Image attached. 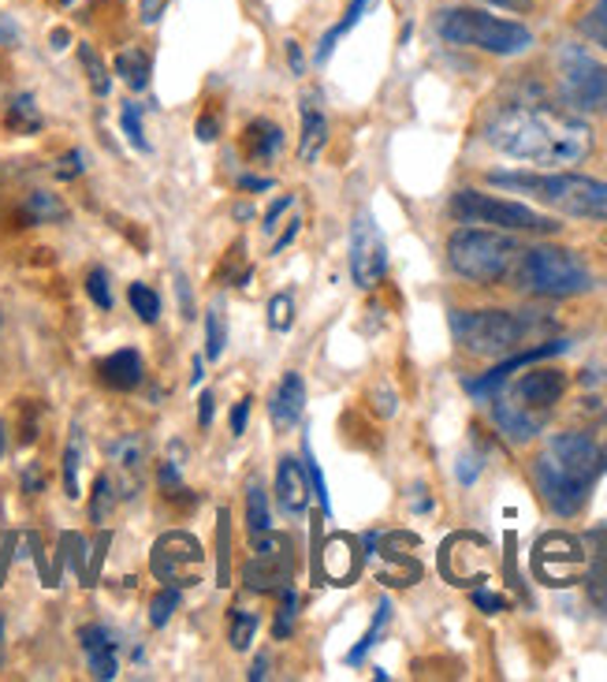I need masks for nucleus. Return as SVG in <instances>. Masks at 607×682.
I'll return each mask as SVG.
<instances>
[{
  "mask_svg": "<svg viewBox=\"0 0 607 682\" xmlns=\"http://www.w3.org/2000/svg\"><path fill=\"white\" fill-rule=\"evenodd\" d=\"M485 142L526 165H578L593 149V127L578 112L545 101H510L485 123Z\"/></svg>",
  "mask_w": 607,
  "mask_h": 682,
  "instance_id": "f257e3e1",
  "label": "nucleus"
},
{
  "mask_svg": "<svg viewBox=\"0 0 607 682\" xmlns=\"http://www.w3.org/2000/svg\"><path fill=\"white\" fill-rule=\"evenodd\" d=\"M600 474V447L585 433H559L537 455L534 477L540 500L556 511L559 518H574L593 493V482Z\"/></svg>",
  "mask_w": 607,
  "mask_h": 682,
  "instance_id": "f03ea898",
  "label": "nucleus"
},
{
  "mask_svg": "<svg viewBox=\"0 0 607 682\" xmlns=\"http://www.w3.org/2000/svg\"><path fill=\"white\" fill-rule=\"evenodd\" d=\"M488 184L515 190L578 220L607 224V184L581 172H488Z\"/></svg>",
  "mask_w": 607,
  "mask_h": 682,
  "instance_id": "7ed1b4c3",
  "label": "nucleus"
},
{
  "mask_svg": "<svg viewBox=\"0 0 607 682\" xmlns=\"http://www.w3.org/2000/svg\"><path fill=\"white\" fill-rule=\"evenodd\" d=\"M563 392H567V373L563 369L537 366V369L521 373L518 380L499 388L492 399V418L499 425V433L518 444L534 441V436L545 429L551 407L563 399Z\"/></svg>",
  "mask_w": 607,
  "mask_h": 682,
  "instance_id": "20e7f679",
  "label": "nucleus"
},
{
  "mask_svg": "<svg viewBox=\"0 0 607 682\" xmlns=\"http://www.w3.org/2000/svg\"><path fill=\"white\" fill-rule=\"evenodd\" d=\"M540 328L537 317L515 310H455L451 333L477 358H510L529 347Z\"/></svg>",
  "mask_w": 607,
  "mask_h": 682,
  "instance_id": "39448f33",
  "label": "nucleus"
},
{
  "mask_svg": "<svg viewBox=\"0 0 607 682\" xmlns=\"http://www.w3.org/2000/svg\"><path fill=\"white\" fill-rule=\"evenodd\" d=\"M447 261L462 280L474 284H499L515 276L521 261V247L507 231L496 228H459L447 239Z\"/></svg>",
  "mask_w": 607,
  "mask_h": 682,
  "instance_id": "423d86ee",
  "label": "nucleus"
},
{
  "mask_svg": "<svg viewBox=\"0 0 607 682\" xmlns=\"http://www.w3.org/2000/svg\"><path fill=\"white\" fill-rule=\"evenodd\" d=\"M436 34H440L447 46L481 49V52H492V57H518V52H526L534 46L529 27L477 12V8H444V12L436 16Z\"/></svg>",
  "mask_w": 607,
  "mask_h": 682,
  "instance_id": "0eeeda50",
  "label": "nucleus"
},
{
  "mask_svg": "<svg viewBox=\"0 0 607 682\" xmlns=\"http://www.w3.org/2000/svg\"><path fill=\"white\" fill-rule=\"evenodd\" d=\"M515 280L521 291L540 298H570L585 295L593 287V273L574 250L563 247H534L521 250V261L515 269Z\"/></svg>",
  "mask_w": 607,
  "mask_h": 682,
  "instance_id": "6e6552de",
  "label": "nucleus"
},
{
  "mask_svg": "<svg viewBox=\"0 0 607 682\" xmlns=\"http://www.w3.org/2000/svg\"><path fill=\"white\" fill-rule=\"evenodd\" d=\"M447 212L459 224H485V228L496 231H526V236H556L559 231V224L545 217V212L510 198L481 195V190H455L451 201H447Z\"/></svg>",
  "mask_w": 607,
  "mask_h": 682,
  "instance_id": "1a4fd4ad",
  "label": "nucleus"
},
{
  "mask_svg": "<svg viewBox=\"0 0 607 682\" xmlns=\"http://www.w3.org/2000/svg\"><path fill=\"white\" fill-rule=\"evenodd\" d=\"M201 563H206V548L187 530H172V534L157 537L153 552H149V571L157 582L187 590V585L201 582Z\"/></svg>",
  "mask_w": 607,
  "mask_h": 682,
  "instance_id": "9d476101",
  "label": "nucleus"
},
{
  "mask_svg": "<svg viewBox=\"0 0 607 682\" xmlns=\"http://www.w3.org/2000/svg\"><path fill=\"white\" fill-rule=\"evenodd\" d=\"M563 98L578 112H607V63H596L589 52L563 49L559 57Z\"/></svg>",
  "mask_w": 607,
  "mask_h": 682,
  "instance_id": "9b49d317",
  "label": "nucleus"
},
{
  "mask_svg": "<svg viewBox=\"0 0 607 682\" xmlns=\"http://www.w3.org/2000/svg\"><path fill=\"white\" fill-rule=\"evenodd\" d=\"M388 273V243L380 236L372 212L361 209L350 224V276L358 287H377Z\"/></svg>",
  "mask_w": 607,
  "mask_h": 682,
  "instance_id": "f8f14e48",
  "label": "nucleus"
},
{
  "mask_svg": "<svg viewBox=\"0 0 607 682\" xmlns=\"http://www.w3.org/2000/svg\"><path fill=\"white\" fill-rule=\"evenodd\" d=\"M440 571L451 585H477L492 571V552L488 541L477 534H455L440 548Z\"/></svg>",
  "mask_w": 607,
  "mask_h": 682,
  "instance_id": "ddd939ff",
  "label": "nucleus"
},
{
  "mask_svg": "<svg viewBox=\"0 0 607 682\" xmlns=\"http://www.w3.org/2000/svg\"><path fill=\"white\" fill-rule=\"evenodd\" d=\"M534 574L545 585H574L585 574L581 541L570 534H548L534 548Z\"/></svg>",
  "mask_w": 607,
  "mask_h": 682,
  "instance_id": "4468645a",
  "label": "nucleus"
},
{
  "mask_svg": "<svg viewBox=\"0 0 607 682\" xmlns=\"http://www.w3.org/2000/svg\"><path fill=\"white\" fill-rule=\"evenodd\" d=\"M570 344L567 339H548V344H537V347H526V350H518V355H510V358H499L492 369L485 373V377H474V380H466V392L477 399H488V396H496L499 388L507 385L510 377H515L518 369H526V366H537V362H545L551 355H563Z\"/></svg>",
  "mask_w": 607,
  "mask_h": 682,
  "instance_id": "2eb2a0df",
  "label": "nucleus"
},
{
  "mask_svg": "<svg viewBox=\"0 0 607 682\" xmlns=\"http://www.w3.org/2000/svg\"><path fill=\"white\" fill-rule=\"evenodd\" d=\"M79 645L82 653H87V664H90V675L109 682L120 675V656H116V637L109 626L101 623H90L79 631Z\"/></svg>",
  "mask_w": 607,
  "mask_h": 682,
  "instance_id": "dca6fc26",
  "label": "nucleus"
},
{
  "mask_svg": "<svg viewBox=\"0 0 607 682\" xmlns=\"http://www.w3.org/2000/svg\"><path fill=\"white\" fill-rule=\"evenodd\" d=\"M276 504L287 518H302L306 507H310V488H306V474H302V463L283 455L276 463Z\"/></svg>",
  "mask_w": 607,
  "mask_h": 682,
  "instance_id": "f3484780",
  "label": "nucleus"
},
{
  "mask_svg": "<svg viewBox=\"0 0 607 682\" xmlns=\"http://www.w3.org/2000/svg\"><path fill=\"white\" fill-rule=\"evenodd\" d=\"M358 571H361L358 541L347 537V534L328 537V545H325V552H321V574H325V582H332V585H355Z\"/></svg>",
  "mask_w": 607,
  "mask_h": 682,
  "instance_id": "a211bd4d",
  "label": "nucleus"
},
{
  "mask_svg": "<svg viewBox=\"0 0 607 682\" xmlns=\"http://www.w3.org/2000/svg\"><path fill=\"white\" fill-rule=\"evenodd\" d=\"M302 411H306V380L298 373H283V380L276 385L269 399V418L276 429L287 433L302 422Z\"/></svg>",
  "mask_w": 607,
  "mask_h": 682,
  "instance_id": "6ab92c4d",
  "label": "nucleus"
},
{
  "mask_svg": "<svg viewBox=\"0 0 607 682\" xmlns=\"http://www.w3.org/2000/svg\"><path fill=\"white\" fill-rule=\"evenodd\" d=\"M98 373L112 392H135L138 385H142L146 366H142V355H138L135 347H123V350H112V355L98 366Z\"/></svg>",
  "mask_w": 607,
  "mask_h": 682,
  "instance_id": "aec40b11",
  "label": "nucleus"
},
{
  "mask_svg": "<svg viewBox=\"0 0 607 682\" xmlns=\"http://www.w3.org/2000/svg\"><path fill=\"white\" fill-rule=\"evenodd\" d=\"M325 142H328V120H325V112H321V105H317L314 93H306V98H302V138H298V161L314 165L317 157H321Z\"/></svg>",
  "mask_w": 607,
  "mask_h": 682,
  "instance_id": "412c9836",
  "label": "nucleus"
},
{
  "mask_svg": "<svg viewBox=\"0 0 607 682\" xmlns=\"http://www.w3.org/2000/svg\"><path fill=\"white\" fill-rule=\"evenodd\" d=\"M242 579H247L250 590L276 593V590H283V585H291V560H261V556H253V563L247 567Z\"/></svg>",
  "mask_w": 607,
  "mask_h": 682,
  "instance_id": "4be33fe9",
  "label": "nucleus"
},
{
  "mask_svg": "<svg viewBox=\"0 0 607 682\" xmlns=\"http://www.w3.org/2000/svg\"><path fill=\"white\" fill-rule=\"evenodd\" d=\"M4 123H8V131H16V135H38L46 120H41L34 93H16L4 109Z\"/></svg>",
  "mask_w": 607,
  "mask_h": 682,
  "instance_id": "5701e85b",
  "label": "nucleus"
},
{
  "mask_svg": "<svg viewBox=\"0 0 607 682\" xmlns=\"http://www.w3.org/2000/svg\"><path fill=\"white\" fill-rule=\"evenodd\" d=\"M372 4H377V0H355V4L347 8V16L339 19V23H336V27L328 30V34L321 38V46H317L314 60H317V63H328V57H332V52H336L339 41H344V38L350 34V30H355V27L361 23V16H366Z\"/></svg>",
  "mask_w": 607,
  "mask_h": 682,
  "instance_id": "b1692460",
  "label": "nucleus"
},
{
  "mask_svg": "<svg viewBox=\"0 0 607 682\" xmlns=\"http://www.w3.org/2000/svg\"><path fill=\"white\" fill-rule=\"evenodd\" d=\"M283 149V131L272 120H258L247 127V154L253 161H269Z\"/></svg>",
  "mask_w": 607,
  "mask_h": 682,
  "instance_id": "393cba45",
  "label": "nucleus"
},
{
  "mask_svg": "<svg viewBox=\"0 0 607 682\" xmlns=\"http://www.w3.org/2000/svg\"><path fill=\"white\" fill-rule=\"evenodd\" d=\"M109 455H112L116 471L131 477V488H135V477H138V471H142V463H146V444H142V436H135V433L120 436V441L109 444Z\"/></svg>",
  "mask_w": 607,
  "mask_h": 682,
  "instance_id": "a878e982",
  "label": "nucleus"
},
{
  "mask_svg": "<svg viewBox=\"0 0 607 682\" xmlns=\"http://www.w3.org/2000/svg\"><path fill=\"white\" fill-rule=\"evenodd\" d=\"M23 220L27 224H60V220H68V206H63L57 195H49V190H34L23 206Z\"/></svg>",
  "mask_w": 607,
  "mask_h": 682,
  "instance_id": "bb28decb",
  "label": "nucleus"
},
{
  "mask_svg": "<svg viewBox=\"0 0 607 682\" xmlns=\"http://www.w3.org/2000/svg\"><path fill=\"white\" fill-rule=\"evenodd\" d=\"M116 75L127 82L131 90H146L149 87V57L142 49H123V52H116Z\"/></svg>",
  "mask_w": 607,
  "mask_h": 682,
  "instance_id": "cd10ccee",
  "label": "nucleus"
},
{
  "mask_svg": "<svg viewBox=\"0 0 607 682\" xmlns=\"http://www.w3.org/2000/svg\"><path fill=\"white\" fill-rule=\"evenodd\" d=\"M258 626H261L258 612H250V609H236V612H231V620H228V642H231V649H236V653H247L250 642L258 637Z\"/></svg>",
  "mask_w": 607,
  "mask_h": 682,
  "instance_id": "c85d7f7f",
  "label": "nucleus"
},
{
  "mask_svg": "<svg viewBox=\"0 0 607 682\" xmlns=\"http://www.w3.org/2000/svg\"><path fill=\"white\" fill-rule=\"evenodd\" d=\"M231 582V515L228 507L217 511V585L228 590Z\"/></svg>",
  "mask_w": 607,
  "mask_h": 682,
  "instance_id": "c756f323",
  "label": "nucleus"
},
{
  "mask_svg": "<svg viewBox=\"0 0 607 682\" xmlns=\"http://www.w3.org/2000/svg\"><path fill=\"white\" fill-rule=\"evenodd\" d=\"M79 60H82V68H87L90 90L98 93V98H109V90H112V75H109V68H105V60L98 57V49L82 41V46H79Z\"/></svg>",
  "mask_w": 607,
  "mask_h": 682,
  "instance_id": "7c9ffc66",
  "label": "nucleus"
},
{
  "mask_svg": "<svg viewBox=\"0 0 607 682\" xmlns=\"http://www.w3.org/2000/svg\"><path fill=\"white\" fill-rule=\"evenodd\" d=\"M127 303H131V310L142 317L146 325H157V317H161V295H157L153 287H146V284L127 287Z\"/></svg>",
  "mask_w": 607,
  "mask_h": 682,
  "instance_id": "2f4dec72",
  "label": "nucleus"
},
{
  "mask_svg": "<svg viewBox=\"0 0 607 682\" xmlns=\"http://www.w3.org/2000/svg\"><path fill=\"white\" fill-rule=\"evenodd\" d=\"M120 127H123V135H127V142H131L138 154H149V138H146V127H142V105L138 101H127L123 109H120Z\"/></svg>",
  "mask_w": 607,
  "mask_h": 682,
  "instance_id": "473e14b6",
  "label": "nucleus"
},
{
  "mask_svg": "<svg viewBox=\"0 0 607 682\" xmlns=\"http://www.w3.org/2000/svg\"><path fill=\"white\" fill-rule=\"evenodd\" d=\"M388 620H391V604H388V596H385V601L377 604V620H372V626L366 631V637H361V642L347 653V664H361V660H366V653H369L372 645H377V637H380V631L388 626Z\"/></svg>",
  "mask_w": 607,
  "mask_h": 682,
  "instance_id": "72a5a7b5",
  "label": "nucleus"
},
{
  "mask_svg": "<svg viewBox=\"0 0 607 682\" xmlns=\"http://www.w3.org/2000/svg\"><path fill=\"white\" fill-rule=\"evenodd\" d=\"M79 466H82V436L74 429L71 444L63 447V488H68V500H79Z\"/></svg>",
  "mask_w": 607,
  "mask_h": 682,
  "instance_id": "f704fd0d",
  "label": "nucleus"
},
{
  "mask_svg": "<svg viewBox=\"0 0 607 682\" xmlns=\"http://www.w3.org/2000/svg\"><path fill=\"white\" fill-rule=\"evenodd\" d=\"M581 34L593 41V46H600L607 52V0H596V4L585 12L581 19Z\"/></svg>",
  "mask_w": 607,
  "mask_h": 682,
  "instance_id": "c9c22d12",
  "label": "nucleus"
},
{
  "mask_svg": "<svg viewBox=\"0 0 607 682\" xmlns=\"http://www.w3.org/2000/svg\"><path fill=\"white\" fill-rule=\"evenodd\" d=\"M247 522H250V534H265L269 530V496H265L261 485H250L247 493Z\"/></svg>",
  "mask_w": 607,
  "mask_h": 682,
  "instance_id": "e433bc0d",
  "label": "nucleus"
},
{
  "mask_svg": "<svg viewBox=\"0 0 607 682\" xmlns=\"http://www.w3.org/2000/svg\"><path fill=\"white\" fill-rule=\"evenodd\" d=\"M176 609H179V590L176 585H165V590L149 601V626H165L176 615Z\"/></svg>",
  "mask_w": 607,
  "mask_h": 682,
  "instance_id": "4c0bfd02",
  "label": "nucleus"
},
{
  "mask_svg": "<svg viewBox=\"0 0 607 682\" xmlns=\"http://www.w3.org/2000/svg\"><path fill=\"white\" fill-rule=\"evenodd\" d=\"M223 344H228V333H223L220 306H209V314H206V358H220Z\"/></svg>",
  "mask_w": 607,
  "mask_h": 682,
  "instance_id": "58836bf2",
  "label": "nucleus"
},
{
  "mask_svg": "<svg viewBox=\"0 0 607 682\" xmlns=\"http://www.w3.org/2000/svg\"><path fill=\"white\" fill-rule=\"evenodd\" d=\"M116 504V485H112V477L109 474H101L98 477V485H93V504H90V518L93 522H105V515L112 511Z\"/></svg>",
  "mask_w": 607,
  "mask_h": 682,
  "instance_id": "ea45409f",
  "label": "nucleus"
},
{
  "mask_svg": "<svg viewBox=\"0 0 607 682\" xmlns=\"http://www.w3.org/2000/svg\"><path fill=\"white\" fill-rule=\"evenodd\" d=\"M280 615H276V626H272V634H276V642H283L287 634H291V626H295V612H298V596L291 585H283L280 590Z\"/></svg>",
  "mask_w": 607,
  "mask_h": 682,
  "instance_id": "a19ab883",
  "label": "nucleus"
},
{
  "mask_svg": "<svg viewBox=\"0 0 607 682\" xmlns=\"http://www.w3.org/2000/svg\"><path fill=\"white\" fill-rule=\"evenodd\" d=\"M295 325V298L291 295H276L269 303V328L272 333H287Z\"/></svg>",
  "mask_w": 607,
  "mask_h": 682,
  "instance_id": "79ce46f5",
  "label": "nucleus"
},
{
  "mask_svg": "<svg viewBox=\"0 0 607 682\" xmlns=\"http://www.w3.org/2000/svg\"><path fill=\"white\" fill-rule=\"evenodd\" d=\"M87 295L93 298V306H101V310H112L109 273H105V269H90V276H87Z\"/></svg>",
  "mask_w": 607,
  "mask_h": 682,
  "instance_id": "37998d69",
  "label": "nucleus"
},
{
  "mask_svg": "<svg viewBox=\"0 0 607 682\" xmlns=\"http://www.w3.org/2000/svg\"><path fill=\"white\" fill-rule=\"evenodd\" d=\"M302 455H306V474H310V485L317 488V500H321V507H325V515H328V488H325V474H321V466H317V459H314V447H310V441L302 444Z\"/></svg>",
  "mask_w": 607,
  "mask_h": 682,
  "instance_id": "c03bdc74",
  "label": "nucleus"
},
{
  "mask_svg": "<svg viewBox=\"0 0 607 682\" xmlns=\"http://www.w3.org/2000/svg\"><path fill=\"white\" fill-rule=\"evenodd\" d=\"M87 157H82V149H71V154H63L60 161H57V179H74V176H82V165Z\"/></svg>",
  "mask_w": 607,
  "mask_h": 682,
  "instance_id": "a18cd8bd",
  "label": "nucleus"
},
{
  "mask_svg": "<svg viewBox=\"0 0 607 682\" xmlns=\"http://www.w3.org/2000/svg\"><path fill=\"white\" fill-rule=\"evenodd\" d=\"M474 604L481 612H488V615H496V612H504L507 609V601L499 593H488V590H474Z\"/></svg>",
  "mask_w": 607,
  "mask_h": 682,
  "instance_id": "49530a36",
  "label": "nucleus"
},
{
  "mask_svg": "<svg viewBox=\"0 0 607 682\" xmlns=\"http://www.w3.org/2000/svg\"><path fill=\"white\" fill-rule=\"evenodd\" d=\"M291 206H295V198H291V195L280 198L269 212H265V224H261V228H265V231H276V228H280V217H283V212L291 209Z\"/></svg>",
  "mask_w": 607,
  "mask_h": 682,
  "instance_id": "de8ad7c7",
  "label": "nucleus"
},
{
  "mask_svg": "<svg viewBox=\"0 0 607 682\" xmlns=\"http://www.w3.org/2000/svg\"><path fill=\"white\" fill-rule=\"evenodd\" d=\"M250 403H253V399H239V403H236V411H231V433H236V436L247 433V422H250Z\"/></svg>",
  "mask_w": 607,
  "mask_h": 682,
  "instance_id": "09e8293b",
  "label": "nucleus"
},
{
  "mask_svg": "<svg viewBox=\"0 0 607 682\" xmlns=\"http://www.w3.org/2000/svg\"><path fill=\"white\" fill-rule=\"evenodd\" d=\"M195 131H198V138H201V142H217V116H201V120H198V127H195Z\"/></svg>",
  "mask_w": 607,
  "mask_h": 682,
  "instance_id": "8fccbe9b",
  "label": "nucleus"
},
{
  "mask_svg": "<svg viewBox=\"0 0 607 682\" xmlns=\"http://www.w3.org/2000/svg\"><path fill=\"white\" fill-rule=\"evenodd\" d=\"M176 291H179V303H183V317H187V322H195V303H190V284L183 280V276H179V280H176Z\"/></svg>",
  "mask_w": 607,
  "mask_h": 682,
  "instance_id": "3c124183",
  "label": "nucleus"
},
{
  "mask_svg": "<svg viewBox=\"0 0 607 682\" xmlns=\"http://www.w3.org/2000/svg\"><path fill=\"white\" fill-rule=\"evenodd\" d=\"M485 4H496V8H507V12L526 16L529 8H534V0H485Z\"/></svg>",
  "mask_w": 607,
  "mask_h": 682,
  "instance_id": "603ef678",
  "label": "nucleus"
},
{
  "mask_svg": "<svg viewBox=\"0 0 607 682\" xmlns=\"http://www.w3.org/2000/svg\"><path fill=\"white\" fill-rule=\"evenodd\" d=\"M593 593H596V596H600V601L607 604V552H604V563H600V571H596Z\"/></svg>",
  "mask_w": 607,
  "mask_h": 682,
  "instance_id": "864d4df0",
  "label": "nucleus"
},
{
  "mask_svg": "<svg viewBox=\"0 0 607 682\" xmlns=\"http://www.w3.org/2000/svg\"><path fill=\"white\" fill-rule=\"evenodd\" d=\"M287 60H291V71L295 75H302L306 63H302V49H298V41H287Z\"/></svg>",
  "mask_w": 607,
  "mask_h": 682,
  "instance_id": "5fc2aeb1",
  "label": "nucleus"
},
{
  "mask_svg": "<svg viewBox=\"0 0 607 682\" xmlns=\"http://www.w3.org/2000/svg\"><path fill=\"white\" fill-rule=\"evenodd\" d=\"M295 236H298V220H291V228H287L283 231V236L280 239H276V247H272V254H283L287 247H291V243H295Z\"/></svg>",
  "mask_w": 607,
  "mask_h": 682,
  "instance_id": "6e6d98bb",
  "label": "nucleus"
},
{
  "mask_svg": "<svg viewBox=\"0 0 607 682\" xmlns=\"http://www.w3.org/2000/svg\"><path fill=\"white\" fill-rule=\"evenodd\" d=\"M239 187H242V190H269V187H272V179H261V176H242V179H239Z\"/></svg>",
  "mask_w": 607,
  "mask_h": 682,
  "instance_id": "4d7b16f0",
  "label": "nucleus"
},
{
  "mask_svg": "<svg viewBox=\"0 0 607 682\" xmlns=\"http://www.w3.org/2000/svg\"><path fill=\"white\" fill-rule=\"evenodd\" d=\"M201 425H212V403H217V399H212L209 396V392H201Z\"/></svg>",
  "mask_w": 607,
  "mask_h": 682,
  "instance_id": "13d9d810",
  "label": "nucleus"
},
{
  "mask_svg": "<svg viewBox=\"0 0 607 682\" xmlns=\"http://www.w3.org/2000/svg\"><path fill=\"white\" fill-rule=\"evenodd\" d=\"M265 668H269V660H265V656L253 660V668H250V682H261L265 675H269V671H265Z\"/></svg>",
  "mask_w": 607,
  "mask_h": 682,
  "instance_id": "bf43d9fd",
  "label": "nucleus"
},
{
  "mask_svg": "<svg viewBox=\"0 0 607 682\" xmlns=\"http://www.w3.org/2000/svg\"><path fill=\"white\" fill-rule=\"evenodd\" d=\"M23 482H27V493H41V471H34V466L27 471Z\"/></svg>",
  "mask_w": 607,
  "mask_h": 682,
  "instance_id": "052dcab7",
  "label": "nucleus"
},
{
  "mask_svg": "<svg viewBox=\"0 0 607 682\" xmlns=\"http://www.w3.org/2000/svg\"><path fill=\"white\" fill-rule=\"evenodd\" d=\"M201 380H206V362H201L198 355H195V377H190V385H201Z\"/></svg>",
  "mask_w": 607,
  "mask_h": 682,
  "instance_id": "680f3d73",
  "label": "nucleus"
},
{
  "mask_svg": "<svg viewBox=\"0 0 607 682\" xmlns=\"http://www.w3.org/2000/svg\"><path fill=\"white\" fill-rule=\"evenodd\" d=\"M52 41H57V49H63V46H68V34H63V30H57V34H52Z\"/></svg>",
  "mask_w": 607,
  "mask_h": 682,
  "instance_id": "e2e57ef3",
  "label": "nucleus"
},
{
  "mask_svg": "<svg viewBox=\"0 0 607 682\" xmlns=\"http://www.w3.org/2000/svg\"><path fill=\"white\" fill-rule=\"evenodd\" d=\"M4 447H8V433H4V422H0V455H4Z\"/></svg>",
  "mask_w": 607,
  "mask_h": 682,
  "instance_id": "0e129e2a",
  "label": "nucleus"
},
{
  "mask_svg": "<svg viewBox=\"0 0 607 682\" xmlns=\"http://www.w3.org/2000/svg\"><path fill=\"white\" fill-rule=\"evenodd\" d=\"M600 466H607V447H604V455H600Z\"/></svg>",
  "mask_w": 607,
  "mask_h": 682,
  "instance_id": "69168bd1",
  "label": "nucleus"
},
{
  "mask_svg": "<svg viewBox=\"0 0 607 682\" xmlns=\"http://www.w3.org/2000/svg\"><path fill=\"white\" fill-rule=\"evenodd\" d=\"M0 637H4V620H0Z\"/></svg>",
  "mask_w": 607,
  "mask_h": 682,
  "instance_id": "338daca9",
  "label": "nucleus"
},
{
  "mask_svg": "<svg viewBox=\"0 0 607 682\" xmlns=\"http://www.w3.org/2000/svg\"><path fill=\"white\" fill-rule=\"evenodd\" d=\"M57 4H74V0H57Z\"/></svg>",
  "mask_w": 607,
  "mask_h": 682,
  "instance_id": "774afa93",
  "label": "nucleus"
}]
</instances>
